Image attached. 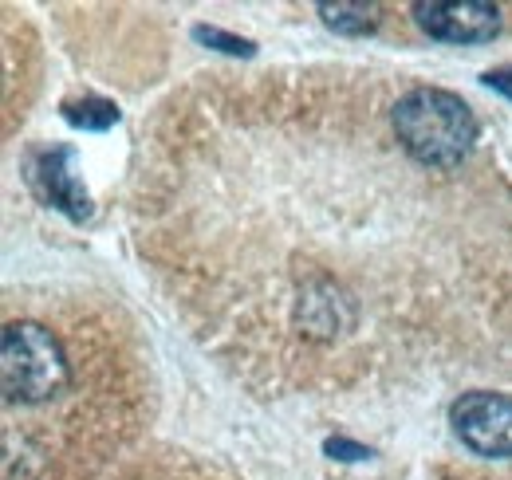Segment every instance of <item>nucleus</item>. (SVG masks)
Wrapping results in <instances>:
<instances>
[{
    "mask_svg": "<svg viewBox=\"0 0 512 480\" xmlns=\"http://www.w3.org/2000/svg\"><path fill=\"white\" fill-rule=\"evenodd\" d=\"M193 36H197V40H205V44H217V48H221V52H229V56H253V44H249V40L225 36V32H217V28H193Z\"/></svg>",
    "mask_w": 512,
    "mask_h": 480,
    "instance_id": "obj_8",
    "label": "nucleus"
},
{
    "mask_svg": "<svg viewBox=\"0 0 512 480\" xmlns=\"http://www.w3.org/2000/svg\"><path fill=\"white\" fill-rule=\"evenodd\" d=\"M485 83H489L493 91H501L505 99H512V67L509 71H489V75H485Z\"/></svg>",
    "mask_w": 512,
    "mask_h": 480,
    "instance_id": "obj_9",
    "label": "nucleus"
},
{
    "mask_svg": "<svg viewBox=\"0 0 512 480\" xmlns=\"http://www.w3.org/2000/svg\"><path fill=\"white\" fill-rule=\"evenodd\" d=\"M327 453H347V461L367 457V449L363 445H351V441H327Z\"/></svg>",
    "mask_w": 512,
    "mask_h": 480,
    "instance_id": "obj_10",
    "label": "nucleus"
},
{
    "mask_svg": "<svg viewBox=\"0 0 512 480\" xmlns=\"http://www.w3.org/2000/svg\"><path fill=\"white\" fill-rule=\"evenodd\" d=\"M0 378H4V402L8 406H40L64 394L71 378L64 343L32 319L8 323L0 343Z\"/></svg>",
    "mask_w": 512,
    "mask_h": 480,
    "instance_id": "obj_2",
    "label": "nucleus"
},
{
    "mask_svg": "<svg viewBox=\"0 0 512 480\" xmlns=\"http://www.w3.org/2000/svg\"><path fill=\"white\" fill-rule=\"evenodd\" d=\"M64 115H67V122H75V126H83V130H107V126H115V122H119L115 103H107V99H83V103H67Z\"/></svg>",
    "mask_w": 512,
    "mask_h": 480,
    "instance_id": "obj_7",
    "label": "nucleus"
},
{
    "mask_svg": "<svg viewBox=\"0 0 512 480\" xmlns=\"http://www.w3.org/2000/svg\"><path fill=\"white\" fill-rule=\"evenodd\" d=\"M414 20L426 36L446 44H485L501 32V8L485 0H453V4L422 0L414 4Z\"/></svg>",
    "mask_w": 512,
    "mask_h": 480,
    "instance_id": "obj_4",
    "label": "nucleus"
},
{
    "mask_svg": "<svg viewBox=\"0 0 512 480\" xmlns=\"http://www.w3.org/2000/svg\"><path fill=\"white\" fill-rule=\"evenodd\" d=\"M453 433L481 457H512V398L473 390L449 406Z\"/></svg>",
    "mask_w": 512,
    "mask_h": 480,
    "instance_id": "obj_3",
    "label": "nucleus"
},
{
    "mask_svg": "<svg viewBox=\"0 0 512 480\" xmlns=\"http://www.w3.org/2000/svg\"><path fill=\"white\" fill-rule=\"evenodd\" d=\"M320 16L327 28L347 32V36H367L379 28V8L375 4H320Z\"/></svg>",
    "mask_w": 512,
    "mask_h": 480,
    "instance_id": "obj_6",
    "label": "nucleus"
},
{
    "mask_svg": "<svg viewBox=\"0 0 512 480\" xmlns=\"http://www.w3.org/2000/svg\"><path fill=\"white\" fill-rule=\"evenodd\" d=\"M67 162H71V150H64V146H60V150H52V154H44V158H40V166H36V178L44 181V193H48V201H52L56 209H64L67 217L83 221V217L91 213V205H87L83 185L71 178Z\"/></svg>",
    "mask_w": 512,
    "mask_h": 480,
    "instance_id": "obj_5",
    "label": "nucleus"
},
{
    "mask_svg": "<svg viewBox=\"0 0 512 480\" xmlns=\"http://www.w3.org/2000/svg\"><path fill=\"white\" fill-rule=\"evenodd\" d=\"M394 134L414 162L449 170L473 150L477 119L457 95L442 87H414L394 107Z\"/></svg>",
    "mask_w": 512,
    "mask_h": 480,
    "instance_id": "obj_1",
    "label": "nucleus"
}]
</instances>
